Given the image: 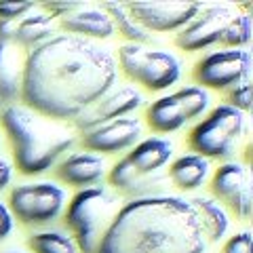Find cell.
Returning a JSON list of instances; mask_svg holds the SVG:
<instances>
[{
    "mask_svg": "<svg viewBox=\"0 0 253 253\" xmlns=\"http://www.w3.org/2000/svg\"><path fill=\"white\" fill-rule=\"evenodd\" d=\"M234 9L226 4H211L203 9L190 19L175 36V44L184 51H201L219 42L221 32L234 17Z\"/></svg>",
    "mask_w": 253,
    "mask_h": 253,
    "instance_id": "5bb4252c",
    "label": "cell"
},
{
    "mask_svg": "<svg viewBox=\"0 0 253 253\" xmlns=\"http://www.w3.org/2000/svg\"><path fill=\"white\" fill-rule=\"evenodd\" d=\"M211 192L215 194V201L224 203L236 217L249 219L253 211V181L251 173L243 163H224L213 173Z\"/></svg>",
    "mask_w": 253,
    "mask_h": 253,
    "instance_id": "8fae6325",
    "label": "cell"
},
{
    "mask_svg": "<svg viewBox=\"0 0 253 253\" xmlns=\"http://www.w3.org/2000/svg\"><path fill=\"white\" fill-rule=\"evenodd\" d=\"M15 26H17V21H2L0 19V42H11L13 44Z\"/></svg>",
    "mask_w": 253,
    "mask_h": 253,
    "instance_id": "4dcf8cb0",
    "label": "cell"
},
{
    "mask_svg": "<svg viewBox=\"0 0 253 253\" xmlns=\"http://www.w3.org/2000/svg\"><path fill=\"white\" fill-rule=\"evenodd\" d=\"M205 247L190 201L163 194L125 203L95 253H205Z\"/></svg>",
    "mask_w": 253,
    "mask_h": 253,
    "instance_id": "7a4b0ae2",
    "label": "cell"
},
{
    "mask_svg": "<svg viewBox=\"0 0 253 253\" xmlns=\"http://www.w3.org/2000/svg\"><path fill=\"white\" fill-rule=\"evenodd\" d=\"M251 34H253V19L247 13H236L232 21L226 26V30L221 32L219 42L226 49H245L251 42Z\"/></svg>",
    "mask_w": 253,
    "mask_h": 253,
    "instance_id": "cb8c5ba5",
    "label": "cell"
},
{
    "mask_svg": "<svg viewBox=\"0 0 253 253\" xmlns=\"http://www.w3.org/2000/svg\"><path fill=\"white\" fill-rule=\"evenodd\" d=\"M234 110H239V112H249L251 108V81H245L241 84L232 86V89H228V104Z\"/></svg>",
    "mask_w": 253,
    "mask_h": 253,
    "instance_id": "d4e9b609",
    "label": "cell"
},
{
    "mask_svg": "<svg viewBox=\"0 0 253 253\" xmlns=\"http://www.w3.org/2000/svg\"><path fill=\"white\" fill-rule=\"evenodd\" d=\"M6 253H19V251H6Z\"/></svg>",
    "mask_w": 253,
    "mask_h": 253,
    "instance_id": "1f68e13d",
    "label": "cell"
},
{
    "mask_svg": "<svg viewBox=\"0 0 253 253\" xmlns=\"http://www.w3.org/2000/svg\"><path fill=\"white\" fill-rule=\"evenodd\" d=\"M13 232V213L4 203H0V241Z\"/></svg>",
    "mask_w": 253,
    "mask_h": 253,
    "instance_id": "f1b7e54d",
    "label": "cell"
},
{
    "mask_svg": "<svg viewBox=\"0 0 253 253\" xmlns=\"http://www.w3.org/2000/svg\"><path fill=\"white\" fill-rule=\"evenodd\" d=\"M9 211L28 226H44L59 217L66 205V190L53 181L23 184L11 190Z\"/></svg>",
    "mask_w": 253,
    "mask_h": 253,
    "instance_id": "9c48e42d",
    "label": "cell"
},
{
    "mask_svg": "<svg viewBox=\"0 0 253 253\" xmlns=\"http://www.w3.org/2000/svg\"><path fill=\"white\" fill-rule=\"evenodd\" d=\"M30 11H34V2H0V19L2 21H17Z\"/></svg>",
    "mask_w": 253,
    "mask_h": 253,
    "instance_id": "484cf974",
    "label": "cell"
},
{
    "mask_svg": "<svg viewBox=\"0 0 253 253\" xmlns=\"http://www.w3.org/2000/svg\"><path fill=\"white\" fill-rule=\"evenodd\" d=\"M13 179V167L9 161H4L2 156H0V190H4L6 186L11 184Z\"/></svg>",
    "mask_w": 253,
    "mask_h": 253,
    "instance_id": "f546056e",
    "label": "cell"
},
{
    "mask_svg": "<svg viewBox=\"0 0 253 253\" xmlns=\"http://www.w3.org/2000/svg\"><path fill=\"white\" fill-rule=\"evenodd\" d=\"M55 32L53 19L46 13H28L21 19H17L15 26V38L13 42H17L23 49H36L38 44L49 41Z\"/></svg>",
    "mask_w": 253,
    "mask_h": 253,
    "instance_id": "44dd1931",
    "label": "cell"
},
{
    "mask_svg": "<svg viewBox=\"0 0 253 253\" xmlns=\"http://www.w3.org/2000/svg\"><path fill=\"white\" fill-rule=\"evenodd\" d=\"M245 114L221 104L190 133V148L203 158H228L245 135Z\"/></svg>",
    "mask_w": 253,
    "mask_h": 253,
    "instance_id": "8992f818",
    "label": "cell"
},
{
    "mask_svg": "<svg viewBox=\"0 0 253 253\" xmlns=\"http://www.w3.org/2000/svg\"><path fill=\"white\" fill-rule=\"evenodd\" d=\"M116 59L106 46L72 34H53L23 59L26 108L51 121H74L116 83Z\"/></svg>",
    "mask_w": 253,
    "mask_h": 253,
    "instance_id": "6da1fadb",
    "label": "cell"
},
{
    "mask_svg": "<svg viewBox=\"0 0 253 253\" xmlns=\"http://www.w3.org/2000/svg\"><path fill=\"white\" fill-rule=\"evenodd\" d=\"M23 59L11 42H0V108L13 106L21 95Z\"/></svg>",
    "mask_w": 253,
    "mask_h": 253,
    "instance_id": "ac0fdd59",
    "label": "cell"
},
{
    "mask_svg": "<svg viewBox=\"0 0 253 253\" xmlns=\"http://www.w3.org/2000/svg\"><path fill=\"white\" fill-rule=\"evenodd\" d=\"M125 6L146 32H179L203 9L201 2H156V0H135V2H125Z\"/></svg>",
    "mask_w": 253,
    "mask_h": 253,
    "instance_id": "4fadbf2b",
    "label": "cell"
},
{
    "mask_svg": "<svg viewBox=\"0 0 253 253\" xmlns=\"http://www.w3.org/2000/svg\"><path fill=\"white\" fill-rule=\"evenodd\" d=\"M59 21L68 34L86 38V41H91V38H110L114 34V23L108 17V13L101 6H91L84 2L78 9L59 17Z\"/></svg>",
    "mask_w": 253,
    "mask_h": 253,
    "instance_id": "2e32d148",
    "label": "cell"
},
{
    "mask_svg": "<svg viewBox=\"0 0 253 253\" xmlns=\"http://www.w3.org/2000/svg\"><path fill=\"white\" fill-rule=\"evenodd\" d=\"M141 104H144V95L135 86H112L99 101H95L91 108H86L81 116L74 118V129L81 133H89L101 125L131 116L137 108H141Z\"/></svg>",
    "mask_w": 253,
    "mask_h": 253,
    "instance_id": "7c38bea8",
    "label": "cell"
},
{
    "mask_svg": "<svg viewBox=\"0 0 253 253\" xmlns=\"http://www.w3.org/2000/svg\"><path fill=\"white\" fill-rule=\"evenodd\" d=\"M190 205L196 211L205 239H209L211 243L224 239L228 228H230V219H228V211L224 209V205H219L211 196H194V199H190Z\"/></svg>",
    "mask_w": 253,
    "mask_h": 253,
    "instance_id": "d6986e66",
    "label": "cell"
},
{
    "mask_svg": "<svg viewBox=\"0 0 253 253\" xmlns=\"http://www.w3.org/2000/svg\"><path fill=\"white\" fill-rule=\"evenodd\" d=\"M209 108V93L199 84L184 86L171 95L154 99L146 108L148 126L156 133H173L188 121L199 118Z\"/></svg>",
    "mask_w": 253,
    "mask_h": 253,
    "instance_id": "ba28073f",
    "label": "cell"
},
{
    "mask_svg": "<svg viewBox=\"0 0 253 253\" xmlns=\"http://www.w3.org/2000/svg\"><path fill=\"white\" fill-rule=\"evenodd\" d=\"M221 253H253V236L251 232H239L230 236L224 245Z\"/></svg>",
    "mask_w": 253,
    "mask_h": 253,
    "instance_id": "4316f807",
    "label": "cell"
},
{
    "mask_svg": "<svg viewBox=\"0 0 253 253\" xmlns=\"http://www.w3.org/2000/svg\"><path fill=\"white\" fill-rule=\"evenodd\" d=\"M209 175V161L199 154H184L169 167V181L179 190H196Z\"/></svg>",
    "mask_w": 253,
    "mask_h": 253,
    "instance_id": "ffe728a7",
    "label": "cell"
},
{
    "mask_svg": "<svg viewBox=\"0 0 253 253\" xmlns=\"http://www.w3.org/2000/svg\"><path fill=\"white\" fill-rule=\"evenodd\" d=\"M173 144L165 137H148L131 148L110 171V184L118 188L131 201L163 196L169 177L163 175V167L171 161Z\"/></svg>",
    "mask_w": 253,
    "mask_h": 253,
    "instance_id": "277c9868",
    "label": "cell"
},
{
    "mask_svg": "<svg viewBox=\"0 0 253 253\" xmlns=\"http://www.w3.org/2000/svg\"><path fill=\"white\" fill-rule=\"evenodd\" d=\"M101 9L108 13V17L114 23V32L118 30V34L129 41V44H146L150 42L152 34L146 32L139 23L131 17V13L126 11L125 2H104Z\"/></svg>",
    "mask_w": 253,
    "mask_h": 253,
    "instance_id": "7402d4cb",
    "label": "cell"
},
{
    "mask_svg": "<svg viewBox=\"0 0 253 253\" xmlns=\"http://www.w3.org/2000/svg\"><path fill=\"white\" fill-rule=\"evenodd\" d=\"M83 2H44V11L46 15L53 19V17H63V15H68L70 11H74L78 9Z\"/></svg>",
    "mask_w": 253,
    "mask_h": 253,
    "instance_id": "83f0119b",
    "label": "cell"
},
{
    "mask_svg": "<svg viewBox=\"0 0 253 253\" xmlns=\"http://www.w3.org/2000/svg\"><path fill=\"white\" fill-rule=\"evenodd\" d=\"M30 249L34 253H81L72 236L57 230H44L30 236Z\"/></svg>",
    "mask_w": 253,
    "mask_h": 253,
    "instance_id": "603a6c76",
    "label": "cell"
},
{
    "mask_svg": "<svg viewBox=\"0 0 253 253\" xmlns=\"http://www.w3.org/2000/svg\"><path fill=\"white\" fill-rule=\"evenodd\" d=\"M121 209L118 196L104 186L83 188L66 211V224L74 234L78 251L95 253L106 230Z\"/></svg>",
    "mask_w": 253,
    "mask_h": 253,
    "instance_id": "5b68a950",
    "label": "cell"
},
{
    "mask_svg": "<svg viewBox=\"0 0 253 253\" xmlns=\"http://www.w3.org/2000/svg\"><path fill=\"white\" fill-rule=\"evenodd\" d=\"M194 76L203 86L215 91H228L249 81L251 53L247 49H221L205 55L196 61Z\"/></svg>",
    "mask_w": 253,
    "mask_h": 253,
    "instance_id": "30bf717a",
    "label": "cell"
},
{
    "mask_svg": "<svg viewBox=\"0 0 253 253\" xmlns=\"http://www.w3.org/2000/svg\"><path fill=\"white\" fill-rule=\"evenodd\" d=\"M118 63L131 81L144 84L148 91H165L181 76V63L175 55L144 44H123L118 49Z\"/></svg>",
    "mask_w": 253,
    "mask_h": 253,
    "instance_id": "52a82bcc",
    "label": "cell"
},
{
    "mask_svg": "<svg viewBox=\"0 0 253 253\" xmlns=\"http://www.w3.org/2000/svg\"><path fill=\"white\" fill-rule=\"evenodd\" d=\"M139 135H141L139 118L125 116L108 125H101L89 133H83V146L93 154L95 152L116 154L135 146Z\"/></svg>",
    "mask_w": 253,
    "mask_h": 253,
    "instance_id": "9a60e30c",
    "label": "cell"
},
{
    "mask_svg": "<svg viewBox=\"0 0 253 253\" xmlns=\"http://www.w3.org/2000/svg\"><path fill=\"white\" fill-rule=\"evenodd\" d=\"M106 163L93 152H74L57 165V175L66 184L78 188H91L104 179Z\"/></svg>",
    "mask_w": 253,
    "mask_h": 253,
    "instance_id": "e0dca14e",
    "label": "cell"
},
{
    "mask_svg": "<svg viewBox=\"0 0 253 253\" xmlns=\"http://www.w3.org/2000/svg\"><path fill=\"white\" fill-rule=\"evenodd\" d=\"M2 126L11 139L17 169L26 175L51 169L76 144L68 126L17 104L2 110Z\"/></svg>",
    "mask_w": 253,
    "mask_h": 253,
    "instance_id": "3957f363",
    "label": "cell"
}]
</instances>
